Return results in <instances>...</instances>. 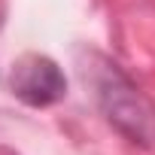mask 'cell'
<instances>
[{
	"label": "cell",
	"instance_id": "obj_1",
	"mask_svg": "<svg viewBox=\"0 0 155 155\" xmlns=\"http://www.w3.org/2000/svg\"><path fill=\"white\" fill-rule=\"evenodd\" d=\"M91 88L104 119L134 146L155 149V104L131 82V76L110 58L94 55Z\"/></svg>",
	"mask_w": 155,
	"mask_h": 155
},
{
	"label": "cell",
	"instance_id": "obj_2",
	"mask_svg": "<svg viewBox=\"0 0 155 155\" xmlns=\"http://www.w3.org/2000/svg\"><path fill=\"white\" fill-rule=\"evenodd\" d=\"M9 88H12V94L21 104H28L34 110H43V107H52V104L64 101L67 76L58 67V61H52L49 55L28 52V55H21L12 64Z\"/></svg>",
	"mask_w": 155,
	"mask_h": 155
}]
</instances>
